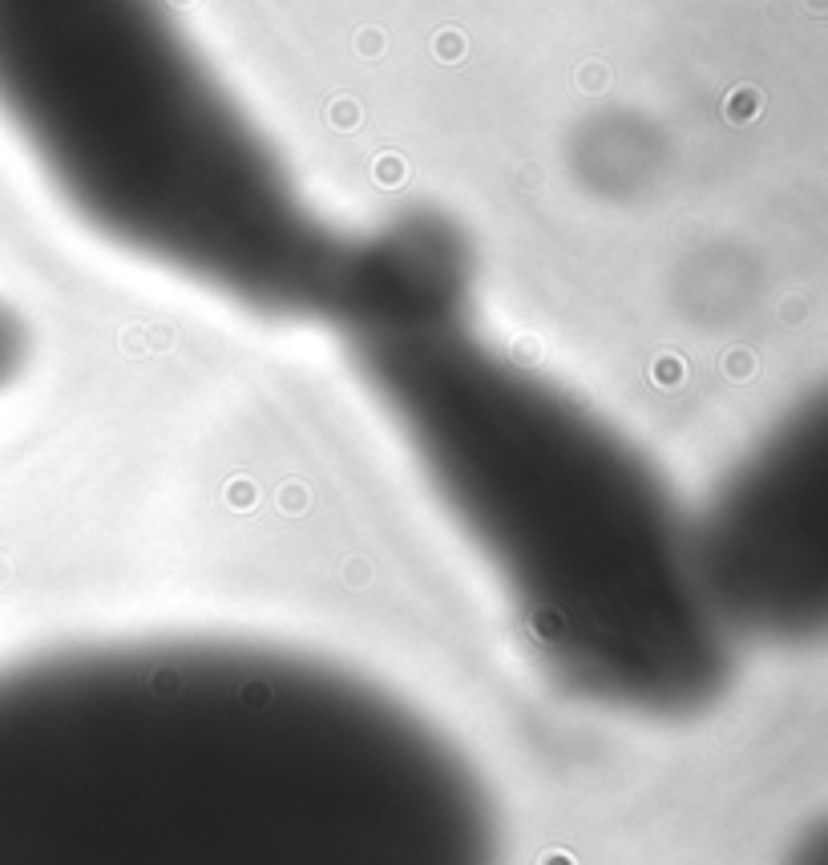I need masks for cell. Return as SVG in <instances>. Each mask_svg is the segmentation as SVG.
Wrapping results in <instances>:
<instances>
[{"label": "cell", "mask_w": 828, "mask_h": 865, "mask_svg": "<svg viewBox=\"0 0 828 865\" xmlns=\"http://www.w3.org/2000/svg\"><path fill=\"white\" fill-rule=\"evenodd\" d=\"M0 865H505L473 756L283 643L154 635L0 663Z\"/></svg>", "instance_id": "obj_1"}, {"label": "cell", "mask_w": 828, "mask_h": 865, "mask_svg": "<svg viewBox=\"0 0 828 865\" xmlns=\"http://www.w3.org/2000/svg\"><path fill=\"white\" fill-rule=\"evenodd\" d=\"M0 114L81 223L227 304L348 344L469 316L465 235L324 215L166 0H0Z\"/></svg>", "instance_id": "obj_2"}, {"label": "cell", "mask_w": 828, "mask_h": 865, "mask_svg": "<svg viewBox=\"0 0 828 865\" xmlns=\"http://www.w3.org/2000/svg\"><path fill=\"white\" fill-rule=\"evenodd\" d=\"M352 364L558 692L655 724L719 704L736 639L627 433L469 316L352 340Z\"/></svg>", "instance_id": "obj_3"}, {"label": "cell", "mask_w": 828, "mask_h": 865, "mask_svg": "<svg viewBox=\"0 0 828 865\" xmlns=\"http://www.w3.org/2000/svg\"><path fill=\"white\" fill-rule=\"evenodd\" d=\"M703 591L728 635L808 643L828 615L824 401L780 417L691 518Z\"/></svg>", "instance_id": "obj_4"}, {"label": "cell", "mask_w": 828, "mask_h": 865, "mask_svg": "<svg viewBox=\"0 0 828 865\" xmlns=\"http://www.w3.org/2000/svg\"><path fill=\"white\" fill-rule=\"evenodd\" d=\"M29 360V328L13 304L0 300V393L13 389V380L25 372Z\"/></svg>", "instance_id": "obj_5"}]
</instances>
